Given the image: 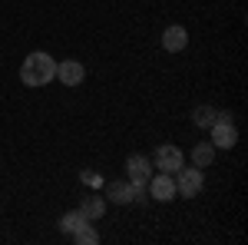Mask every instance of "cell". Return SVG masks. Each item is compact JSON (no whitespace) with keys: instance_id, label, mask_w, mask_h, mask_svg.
<instances>
[{"instance_id":"obj_10","label":"cell","mask_w":248,"mask_h":245,"mask_svg":"<svg viewBox=\"0 0 248 245\" xmlns=\"http://www.w3.org/2000/svg\"><path fill=\"white\" fill-rule=\"evenodd\" d=\"M106 196H109L113 202H119V206H129V202H133V192H129V182H119V179H113V182H106Z\"/></svg>"},{"instance_id":"obj_4","label":"cell","mask_w":248,"mask_h":245,"mask_svg":"<svg viewBox=\"0 0 248 245\" xmlns=\"http://www.w3.org/2000/svg\"><path fill=\"white\" fill-rule=\"evenodd\" d=\"M153 163H155V169H159V172H169V176H175V169L186 163V156H182V149H179V146L166 143V146H159V149H155Z\"/></svg>"},{"instance_id":"obj_1","label":"cell","mask_w":248,"mask_h":245,"mask_svg":"<svg viewBox=\"0 0 248 245\" xmlns=\"http://www.w3.org/2000/svg\"><path fill=\"white\" fill-rule=\"evenodd\" d=\"M53 76H57V60L43 50L30 53L20 63V83H27V86H46Z\"/></svg>"},{"instance_id":"obj_3","label":"cell","mask_w":248,"mask_h":245,"mask_svg":"<svg viewBox=\"0 0 248 245\" xmlns=\"http://www.w3.org/2000/svg\"><path fill=\"white\" fill-rule=\"evenodd\" d=\"M209 130H212V146H218V149H232L238 143V130H235L229 113H218Z\"/></svg>"},{"instance_id":"obj_6","label":"cell","mask_w":248,"mask_h":245,"mask_svg":"<svg viewBox=\"0 0 248 245\" xmlns=\"http://www.w3.org/2000/svg\"><path fill=\"white\" fill-rule=\"evenodd\" d=\"M149 196H153L155 202H169L175 199V179H172L169 172H159L149 179Z\"/></svg>"},{"instance_id":"obj_14","label":"cell","mask_w":248,"mask_h":245,"mask_svg":"<svg viewBox=\"0 0 248 245\" xmlns=\"http://www.w3.org/2000/svg\"><path fill=\"white\" fill-rule=\"evenodd\" d=\"M215 116H218V110H212V106H195V113H192V119H195V126L209 130L212 123H215Z\"/></svg>"},{"instance_id":"obj_8","label":"cell","mask_w":248,"mask_h":245,"mask_svg":"<svg viewBox=\"0 0 248 245\" xmlns=\"http://www.w3.org/2000/svg\"><path fill=\"white\" fill-rule=\"evenodd\" d=\"M186 43H189V30H186V27H179V23L166 27V33H162V47H166L169 53H179V50H186Z\"/></svg>"},{"instance_id":"obj_7","label":"cell","mask_w":248,"mask_h":245,"mask_svg":"<svg viewBox=\"0 0 248 245\" xmlns=\"http://www.w3.org/2000/svg\"><path fill=\"white\" fill-rule=\"evenodd\" d=\"M126 176H129V182H149V156L133 152L126 159Z\"/></svg>"},{"instance_id":"obj_11","label":"cell","mask_w":248,"mask_h":245,"mask_svg":"<svg viewBox=\"0 0 248 245\" xmlns=\"http://www.w3.org/2000/svg\"><path fill=\"white\" fill-rule=\"evenodd\" d=\"M212 159H215V146H212V143H199V146L192 149V163H195L199 169H209Z\"/></svg>"},{"instance_id":"obj_2","label":"cell","mask_w":248,"mask_h":245,"mask_svg":"<svg viewBox=\"0 0 248 245\" xmlns=\"http://www.w3.org/2000/svg\"><path fill=\"white\" fill-rule=\"evenodd\" d=\"M172 179H175V196H182V199H195L202 192V186H205V172L199 169V166H192V169L179 166Z\"/></svg>"},{"instance_id":"obj_13","label":"cell","mask_w":248,"mask_h":245,"mask_svg":"<svg viewBox=\"0 0 248 245\" xmlns=\"http://www.w3.org/2000/svg\"><path fill=\"white\" fill-rule=\"evenodd\" d=\"M83 222H90V219H86V215H83L79 209H73V212H66V215L60 219V229H63V232L70 235V232H73V229H79Z\"/></svg>"},{"instance_id":"obj_12","label":"cell","mask_w":248,"mask_h":245,"mask_svg":"<svg viewBox=\"0 0 248 245\" xmlns=\"http://www.w3.org/2000/svg\"><path fill=\"white\" fill-rule=\"evenodd\" d=\"M70 235H73V242H77V245H96V242H99V232H96L90 222H83L79 229H73Z\"/></svg>"},{"instance_id":"obj_5","label":"cell","mask_w":248,"mask_h":245,"mask_svg":"<svg viewBox=\"0 0 248 245\" xmlns=\"http://www.w3.org/2000/svg\"><path fill=\"white\" fill-rule=\"evenodd\" d=\"M83 76H86V70H83L79 60H63V63H57V76L53 80H60L63 86H79Z\"/></svg>"},{"instance_id":"obj_9","label":"cell","mask_w":248,"mask_h":245,"mask_svg":"<svg viewBox=\"0 0 248 245\" xmlns=\"http://www.w3.org/2000/svg\"><path fill=\"white\" fill-rule=\"evenodd\" d=\"M79 212H83L90 222H96V219H103V212H106V199H103V196H83Z\"/></svg>"},{"instance_id":"obj_15","label":"cell","mask_w":248,"mask_h":245,"mask_svg":"<svg viewBox=\"0 0 248 245\" xmlns=\"http://www.w3.org/2000/svg\"><path fill=\"white\" fill-rule=\"evenodd\" d=\"M79 182H83V186H93V189H99V186H103V176H99V172L83 169V172H79Z\"/></svg>"}]
</instances>
